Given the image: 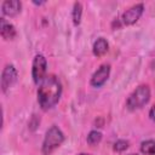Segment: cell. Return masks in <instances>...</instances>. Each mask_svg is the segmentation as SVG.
Instances as JSON below:
<instances>
[{"instance_id":"obj_1","label":"cell","mask_w":155,"mask_h":155,"mask_svg":"<svg viewBox=\"0 0 155 155\" xmlns=\"http://www.w3.org/2000/svg\"><path fill=\"white\" fill-rule=\"evenodd\" d=\"M62 94V85L57 76L46 75L41 81L38 90V102L42 110H48L53 108Z\"/></svg>"},{"instance_id":"obj_2","label":"cell","mask_w":155,"mask_h":155,"mask_svg":"<svg viewBox=\"0 0 155 155\" xmlns=\"http://www.w3.org/2000/svg\"><path fill=\"white\" fill-rule=\"evenodd\" d=\"M64 142V134L57 126H51L42 142V154L50 155L56 148H58Z\"/></svg>"},{"instance_id":"obj_3","label":"cell","mask_w":155,"mask_h":155,"mask_svg":"<svg viewBox=\"0 0 155 155\" xmlns=\"http://www.w3.org/2000/svg\"><path fill=\"white\" fill-rule=\"evenodd\" d=\"M150 99V90L147 85H142L138 86L127 98L126 105L130 110H136V109H140L142 107H144Z\"/></svg>"},{"instance_id":"obj_4","label":"cell","mask_w":155,"mask_h":155,"mask_svg":"<svg viewBox=\"0 0 155 155\" xmlns=\"http://www.w3.org/2000/svg\"><path fill=\"white\" fill-rule=\"evenodd\" d=\"M46 70H47V62L42 54H36L33 61V69L31 75L33 80L36 85H40L41 81L46 78Z\"/></svg>"},{"instance_id":"obj_5","label":"cell","mask_w":155,"mask_h":155,"mask_svg":"<svg viewBox=\"0 0 155 155\" xmlns=\"http://www.w3.org/2000/svg\"><path fill=\"white\" fill-rule=\"evenodd\" d=\"M17 80V70L12 64H7L1 74V90L6 92Z\"/></svg>"},{"instance_id":"obj_6","label":"cell","mask_w":155,"mask_h":155,"mask_svg":"<svg viewBox=\"0 0 155 155\" xmlns=\"http://www.w3.org/2000/svg\"><path fill=\"white\" fill-rule=\"evenodd\" d=\"M143 10H144V6L143 4H137V5H133L132 7H130L128 10H126L122 15V23L126 24V25H131V24H134L142 16L143 13Z\"/></svg>"},{"instance_id":"obj_7","label":"cell","mask_w":155,"mask_h":155,"mask_svg":"<svg viewBox=\"0 0 155 155\" xmlns=\"http://www.w3.org/2000/svg\"><path fill=\"white\" fill-rule=\"evenodd\" d=\"M109 74H110V65L109 64L101 65L94 71V74L92 75V78H91V85L93 87H101V86H103L107 82L108 78H109Z\"/></svg>"},{"instance_id":"obj_8","label":"cell","mask_w":155,"mask_h":155,"mask_svg":"<svg viewBox=\"0 0 155 155\" xmlns=\"http://www.w3.org/2000/svg\"><path fill=\"white\" fill-rule=\"evenodd\" d=\"M2 13L8 17H15L21 12L22 2L18 0H6L2 2Z\"/></svg>"},{"instance_id":"obj_9","label":"cell","mask_w":155,"mask_h":155,"mask_svg":"<svg viewBox=\"0 0 155 155\" xmlns=\"http://www.w3.org/2000/svg\"><path fill=\"white\" fill-rule=\"evenodd\" d=\"M0 33H1V36L5 40H12L16 36V29H15V27L11 23L6 22L5 18H1L0 19Z\"/></svg>"},{"instance_id":"obj_10","label":"cell","mask_w":155,"mask_h":155,"mask_svg":"<svg viewBox=\"0 0 155 155\" xmlns=\"http://www.w3.org/2000/svg\"><path fill=\"white\" fill-rule=\"evenodd\" d=\"M108 52V42L104 38H99L93 44V54L96 57H102Z\"/></svg>"},{"instance_id":"obj_11","label":"cell","mask_w":155,"mask_h":155,"mask_svg":"<svg viewBox=\"0 0 155 155\" xmlns=\"http://www.w3.org/2000/svg\"><path fill=\"white\" fill-rule=\"evenodd\" d=\"M140 151L145 155H155V140L148 139V140L142 142Z\"/></svg>"},{"instance_id":"obj_12","label":"cell","mask_w":155,"mask_h":155,"mask_svg":"<svg viewBox=\"0 0 155 155\" xmlns=\"http://www.w3.org/2000/svg\"><path fill=\"white\" fill-rule=\"evenodd\" d=\"M81 15H82V6L80 2H75L74 4V8H73V22L75 25H78L81 21Z\"/></svg>"},{"instance_id":"obj_13","label":"cell","mask_w":155,"mask_h":155,"mask_svg":"<svg viewBox=\"0 0 155 155\" xmlns=\"http://www.w3.org/2000/svg\"><path fill=\"white\" fill-rule=\"evenodd\" d=\"M101 140H102V133L98 131H91L87 136V143L91 145L98 144Z\"/></svg>"},{"instance_id":"obj_14","label":"cell","mask_w":155,"mask_h":155,"mask_svg":"<svg viewBox=\"0 0 155 155\" xmlns=\"http://www.w3.org/2000/svg\"><path fill=\"white\" fill-rule=\"evenodd\" d=\"M127 148H128V142L125 140V139H119V140H116L115 144H114V150H115V151H119V153L125 151Z\"/></svg>"},{"instance_id":"obj_15","label":"cell","mask_w":155,"mask_h":155,"mask_svg":"<svg viewBox=\"0 0 155 155\" xmlns=\"http://www.w3.org/2000/svg\"><path fill=\"white\" fill-rule=\"evenodd\" d=\"M149 116H150V119H151L153 121H155V105L151 107V109H150V111H149Z\"/></svg>"},{"instance_id":"obj_16","label":"cell","mask_w":155,"mask_h":155,"mask_svg":"<svg viewBox=\"0 0 155 155\" xmlns=\"http://www.w3.org/2000/svg\"><path fill=\"white\" fill-rule=\"evenodd\" d=\"M79 155H90V154H86V153H81V154H79Z\"/></svg>"},{"instance_id":"obj_17","label":"cell","mask_w":155,"mask_h":155,"mask_svg":"<svg viewBox=\"0 0 155 155\" xmlns=\"http://www.w3.org/2000/svg\"><path fill=\"white\" fill-rule=\"evenodd\" d=\"M128 155H138V154H128Z\"/></svg>"}]
</instances>
